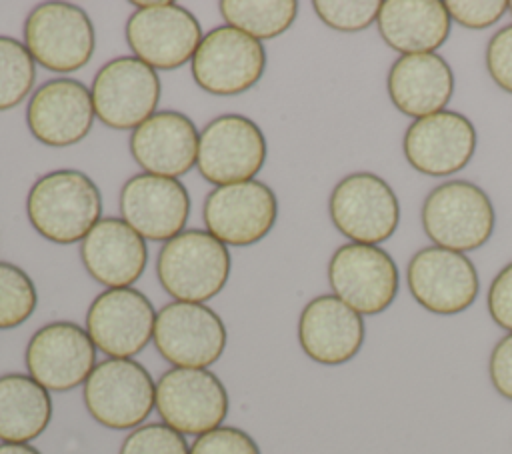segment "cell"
<instances>
[{"label": "cell", "instance_id": "6da1fadb", "mask_svg": "<svg viewBox=\"0 0 512 454\" xmlns=\"http://www.w3.org/2000/svg\"><path fill=\"white\" fill-rule=\"evenodd\" d=\"M26 214L42 238L54 244L82 242L102 218V194L80 170H52L32 184Z\"/></svg>", "mask_w": 512, "mask_h": 454}, {"label": "cell", "instance_id": "7a4b0ae2", "mask_svg": "<svg viewBox=\"0 0 512 454\" xmlns=\"http://www.w3.org/2000/svg\"><path fill=\"white\" fill-rule=\"evenodd\" d=\"M232 258L208 230H184L164 242L156 260L160 286L178 302L204 304L228 282Z\"/></svg>", "mask_w": 512, "mask_h": 454}, {"label": "cell", "instance_id": "3957f363", "mask_svg": "<svg viewBox=\"0 0 512 454\" xmlns=\"http://www.w3.org/2000/svg\"><path fill=\"white\" fill-rule=\"evenodd\" d=\"M420 220L434 246L464 254L490 240L496 212L480 186L468 180H448L428 192Z\"/></svg>", "mask_w": 512, "mask_h": 454}, {"label": "cell", "instance_id": "277c9868", "mask_svg": "<svg viewBox=\"0 0 512 454\" xmlns=\"http://www.w3.org/2000/svg\"><path fill=\"white\" fill-rule=\"evenodd\" d=\"M88 414L112 430L138 428L156 406L150 372L132 358H106L84 382Z\"/></svg>", "mask_w": 512, "mask_h": 454}, {"label": "cell", "instance_id": "5b68a950", "mask_svg": "<svg viewBox=\"0 0 512 454\" xmlns=\"http://www.w3.org/2000/svg\"><path fill=\"white\" fill-rule=\"evenodd\" d=\"M132 6L136 12L126 22V42L138 60L154 70H174L192 60L204 36L190 10L170 0Z\"/></svg>", "mask_w": 512, "mask_h": 454}, {"label": "cell", "instance_id": "8992f818", "mask_svg": "<svg viewBox=\"0 0 512 454\" xmlns=\"http://www.w3.org/2000/svg\"><path fill=\"white\" fill-rule=\"evenodd\" d=\"M24 46L42 68L68 74L84 68L96 48L90 16L70 2H42L24 22Z\"/></svg>", "mask_w": 512, "mask_h": 454}, {"label": "cell", "instance_id": "52a82bcc", "mask_svg": "<svg viewBox=\"0 0 512 454\" xmlns=\"http://www.w3.org/2000/svg\"><path fill=\"white\" fill-rule=\"evenodd\" d=\"M330 220L350 242L378 246L398 228L400 202L392 186L372 172L344 176L328 200Z\"/></svg>", "mask_w": 512, "mask_h": 454}, {"label": "cell", "instance_id": "ba28073f", "mask_svg": "<svg viewBox=\"0 0 512 454\" xmlns=\"http://www.w3.org/2000/svg\"><path fill=\"white\" fill-rule=\"evenodd\" d=\"M268 146L260 126L242 114H222L200 132L196 166L214 186L254 180L266 162Z\"/></svg>", "mask_w": 512, "mask_h": 454}, {"label": "cell", "instance_id": "9c48e42d", "mask_svg": "<svg viewBox=\"0 0 512 454\" xmlns=\"http://www.w3.org/2000/svg\"><path fill=\"white\" fill-rule=\"evenodd\" d=\"M264 70V44L228 24L204 34L190 60L194 82L216 96H234L250 90Z\"/></svg>", "mask_w": 512, "mask_h": 454}, {"label": "cell", "instance_id": "30bf717a", "mask_svg": "<svg viewBox=\"0 0 512 454\" xmlns=\"http://www.w3.org/2000/svg\"><path fill=\"white\" fill-rule=\"evenodd\" d=\"M328 284L360 316H374L394 302L400 276L392 256L380 246L348 242L330 256Z\"/></svg>", "mask_w": 512, "mask_h": 454}, {"label": "cell", "instance_id": "8fae6325", "mask_svg": "<svg viewBox=\"0 0 512 454\" xmlns=\"http://www.w3.org/2000/svg\"><path fill=\"white\" fill-rule=\"evenodd\" d=\"M156 410L166 426L200 436L228 414V392L208 368H170L156 382Z\"/></svg>", "mask_w": 512, "mask_h": 454}, {"label": "cell", "instance_id": "7c38bea8", "mask_svg": "<svg viewBox=\"0 0 512 454\" xmlns=\"http://www.w3.org/2000/svg\"><path fill=\"white\" fill-rule=\"evenodd\" d=\"M90 94L102 124L114 130H134L156 112L160 78L136 56H118L96 72Z\"/></svg>", "mask_w": 512, "mask_h": 454}, {"label": "cell", "instance_id": "4fadbf2b", "mask_svg": "<svg viewBox=\"0 0 512 454\" xmlns=\"http://www.w3.org/2000/svg\"><path fill=\"white\" fill-rule=\"evenodd\" d=\"M406 284L412 298L440 316L460 314L474 304L480 292L472 260L440 246L420 248L406 266Z\"/></svg>", "mask_w": 512, "mask_h": 454}, {"label": "cell", "instance_id": "5bb4252c", "mask_svg": "<svg viewBox=\"0 0 512 454\" xmlns=\"http://www.w3.org/2000/svg\"><path fill=\"white\" fill-rule=\"evenodd\" d=\"M152 338L174 368H208L226 348V326L210 306L174 300L156 314Z\"/></svg>", "mask_w": 512, "mask_h": 454}, {"label": "cell", "instance_id": "9a60e30c", "mask_svg": "<svg viewBox=\"0 0 512 454\" xmlns=\"http://www.w3.org/2000/svg\"><path fill=\"white\" fill-rule=\"evenodd\" d=\"M206 230L226 246L260 242L276 224L278 200L260 180L216 186L204 200Z\"/></svg>", "mask_w": 512, "mask_h": 454}, {"label": "cell", "instance_id": "2e32d148", "mask_svg": "<svg viewBox=\"0 0 512 454\" xmlns=\"http://www.w3.org/2000/svg\"><path fill=\"white\" fill-rule=\"evenodd\" d=\"M156 310L136 288H106L86 312V332L110 358H132L154 336Z\"/></svg>", "mask_w": 512, "mask_h": 454}, {"label": "cell", "instance_id": "e0dca14e", "mask_svg": "<svg viewBox=\"0 0 512 454\" xmlns=\"http://www.w3.org/2000/svg\"><path fill=\"white\" fill-rule=\"evenodd\" d=\"M24 360L28 374L48 392H66L88 380L96 366V346L86 328L58 320L32 334Z\"/></svg>", "mask_w": 512, "mask_h": 454}, {"label": "cell", "instance_id": "ac0fdd59", "mask_svg": "<svg viewBox=\"0 0 512 454\" xmlns=\"http://www.w3.org/2000/svg\"><path fill=\"white\" fill-rule=\"evenodd\" d=\"M406 162L426 176H448L462 170L476 150V128L468 116L442 110L414 120L402 140Z\"/></svg>", "mask_w": 512, "mask_h": 454}, {"label": "cell", "instance_id": "d6986e66", "mask_svg": "<svg viewBox=\"0 0 512 454\" xmlns=\"http://www.w3.org/2000/svg\"><path fill=\"white\" fill-rule=\"evenodd\" d=\"M120 214L144 240L168 242L184 232L190 196L176 178L136 174L120 190Z\"/></svg>", "mask_w": 512, "mask_h": 454}, {"label": "cell", "instance_id": "ffe728a7", "mask_svg": "<svg viewBox=\"0 0 512 454\" xmlns=\"http://www.w3.org/2000/svg\"><path fill=\"white\" fill-rule=\"evenodd\" d=\"M96 112L86 84L74 78H54L34 90L26 124L32 136L52 148L80 142L92 130Z\"/></svg>", "mask_w": 512, "mask_h": 454}, {"label": "cell", "instance_id": "44dd1931", "mask_svg": "<svg viewBox=\"0 0 512 454\" xmlns=\"http://www.w3.org/2000/svg\"><path fill=\"white\" fill-rule=\"evenodd\" d=\"M200 134L178 110H160L130 134V154L146 174L176 178L192 170Z\"/></svg>", "mask_w": 512, "mask_h": 454}, {"label": "cell", "instance_id": "7402d4cb", "mask_svg": "<svg viewBox=\"0 0 512 454\" xmlns=\"http://www.w3.org/2000/svg\"><path fill=\"white\" fill-rule=\"evenodd\" d=\"M298 342L310 360L338 366L360 352L364 344V320L334 294H322L302 308Z\"/></svg>", "mask_w": 512, "mask_h": 454}, {"label": "cell", "instance_id": "603a6c76", "mask_svg": "<svg viewBox=\"0 0 512 454\" xmlns=\"http://www.w3.org/2000/svg\"><path fill=\"white\" fill-rule=\"evenodd\" d=\"M80 258L86 272L106 288H128L148 262L144 238L122 218L106 216L80 242Z\"/></svg>", "mask_w": 512, "mask_h": 454}, {"label": "cell", "instance_id": "cb8c5ba5", "mask_svg": "<svg viewBox=\"0 0 512 454\" xmlns=\"http://www.w3.org/2000/svg\"><path fill=\"white\" fill-rule=\"evenodd\" d=\"M386 88L396 110L418 120L448 106L454 94V74L436 52L404 54L390 66Z\"/></svg>", "mask_w": 512, "mask_h": 454}, {"label": "cell", "instance_id": "d4e9b609", "mask_svg": "<svg viewBox=\"0 0 512 454\" xmlns=\"http://www.w3.org/2000/svg\"><path fill=\"white\" fill-rule=\"evenodd\" d=\"M382 40L396 52H436L450 36L452 18L442 0H386L376 18Z\"/></svg>", "mask_w": 512, "mask_h": 454}, {"label": "cell", "instance_id": "484cf974", "mask_svg": "<svg viewBox=\"0 0 512 454\" xmlns=\"http://www.w3.org/2000/svg\"><path fill=\"white\" fill-rule=\"evenodd\" d=\"M52 418L48 390L30 374L0 376V440L28 444L38 438Z\"/></svg>", "mask_w": 512, "mask_h": 454}, {"label": "cell", "instance_id": "4316f807", "mask_svg": "<svg viewBox=\"0 0 512 454\" xmlns=\"http://www.w3.org/2000/svg\"><path fill=\"white\" fill-rule=\"evenodd\" d=\"M218 8L228 26L258 42L280 36L298 16L296 0H222Z\"/></svg>", "mask_w": 512, "mask_h": 454}, {"label": "cell", "instance_id": "83f0119b", "mask_svg": "<svg viewBox=\"0 0 512 454\" xmlns=\"http://www.w3.org/2000/svg\"><path fill=\"white\" fill-rule=\"evenodd\" d=\"M36 62L24 42L0 36V110L18 106L32 90Z\"/></svg>", "mask_w": 512, "mask_h": 454}, {"label": "cell", "instance_id": "f1b7e54d", "mask_svg": "<svg viewBox=\"0 0 512 454\" xmlns=\"http://www.w3.org/2000/svg\"><path fill=\"white\" fill-rule=\"evenodd\" d=\"M38 294L32 278L16 264L0 260V330L24 324L36 310Z\"/></svg>", "mask_w": 512, "mask_h": 454}, {"label": "cell", "instance_id": "f546056e", "mask_svg": "<svg viewBox=\"0 0 512 454\" xmlns=\"http://www.w3.org/2000/svg\"><path fill=\"white\" fill-rule=\"evenodd\" d=\"M382 2L378 0H314L316 16L332 30L360 32L376 22Z\"/></svg>", "mask_w": 512, "mask_h": 454}, {"label": "cell", "instance_id": "4dcf8cb0", "mask_svg": "<svg viewBox=\"0 0 512 454\" xmlns=\"http://www.w3.org/2000/svg\"><path fill=\"white\" fill-rule=\"evenodd\" d=\"M118 454H190V446L184 434L164 422H152L134 428L124 438Z\"/></svg>", "mask_w": 512, "mask_h": 454}, {"label": "cell", "instance_id": "1f68e13d", "mask_svg": "<svg viewBox=\"0 0 512 454\" xmlns=\"http://www.w3.org/2000/svg\"><path fill=\"white\" fill-rule=\"evenodd\" d=\"M190 454H260L254 438L236 426H218L196 436Z\"/></svg>", "mask_w": 512, "mask_h": 454}, {"label": "cell", "instance_id": "d6a6232c", "mask_svg": "<svg viewBox=\"0 0 512 454\" xmlns=\"http://www.w3.org/2000/svg\"><path fill=\"white\" fill-rule=\"evenodd\" d=\"M444 4L450 18L470 30L488 28L508 12L504 0H448Z\"/></svg>", "mask_w": 512, "mask_h": 454}, {"label": "cell", "instance_id": "836d02e7", "mask_svg": "<svg viewBox=\"0 0 512 454\" xmlns=\"http://www.w3.org/2000/svg\"><path fill=\"white\" fill-rule=\"evenodd\" d=\"M486 70L504 92L512 94V24L496 30L486 44Z\"/></svg>", "mask_w": 512, "mask_h": 454}, {"label": "cell", "instance_id": "e575fe53", "mask_svg": "<svg viewBox=\"0 0 512 454\" xmlns=\"http://www.w3.org/2000/svg\"><path fill=\"white\" fill-rule=\"evenodd\" d=\"M488 314L502 330L512 332V262H508L492 280L486 298Z\"/></svg>", "mask_w": 512, "mask_h": 454}, {"label": "cell", "instance_id": "d590c367", "mask_svg": "<svg viewBox=\"0 0 512 454\" xmlns=\"http://www.w3.org/2000/svg\"><path fill=\"white\" fill-rule=\"evenodd\" d=\"M488 374L496 392L512 402V332L500 338L492 348Z\"/></svg>", "mask_w": 512, "mask_h": 454}, {"label": "cell", "instance_id": "8d00e7d4", "mask_svg": "<svg viewBox=\"0 0 512 454\" xmlns=\"http://www.w3.org/2000/svg\"><path fill=\"white\" fill-rule=\"evenodd\" d=\"M0 454H42L38 448L30 444H12V442H2L0 444Z\"/></svg>", "mask_w": 512, "mask_h": 454}, {"label": "cell", "instance_id": "74e56055", "mask_svg": "<svg viewBox=\"0 0 512 454\" xmlns=\"http://www.w3.org/2000/svg\"><path fill=\"white\" fill-rule=\"evenodd\" d=\"M508 12L512 14V2H508Z\"/></svg>", "mask_w": 512, "mask_h": 454}]
</instances>
